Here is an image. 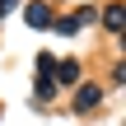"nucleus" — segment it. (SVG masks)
Segmentation results:
<instances>
[{
    "label": "nucleus",
    "instance_id": "obj_1",
    "mask_svg": "<svg viewBox=\"0 0 126 126\" xmlns=\"http://www.w3.org/2000/svg\"><path fill=\"white\" fill-rule=\"evenodd\" d=\"M28 23H33V28H47V23H51L47 5H33V9H28Z\"/></svg>",
    "mask_w": 126,
    "mask_h": 126
}]
</instances>
